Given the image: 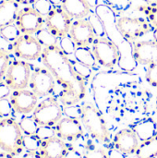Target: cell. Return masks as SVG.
Wrapping results in <instances>:
<instances>
[{
  "label": "cell",
  "mask_w": 157,
  "mask_h": 158,
  "mask_svg": "<svg viewBox=\"0 0 157 158\" xmlns=\"http://www.w3.org/2000/svg\"><path fill=\"white\" fill-rule=\"evenodd\" d=\"M43 47L32 34L22 33L13 44L11 52L22 60H36L42 56Z\"/></svg>",
  "instance_id": "9c48e42d"
},
{
  "label": "cell",
  "mask_w": 157,
  "mask_h": 158,
  "mask_svg": "<svg viewBox=\"0 0 157 158\" xmlns=\"http://www.w3.org/2000/svg\"><path fill=\"white\" fill-rule=\"evenodd\" d=\"M36 136L41 140H46L52 137L56 136V131H55V127H50V126H39Z\"/></svg>",
  "instance_id": "1f68e13d"
},
{
  "label": "cell",
  "mask_w": 157,
  "mask_h": 158,
  "mask_svg": "<svg viewBox=\"0 0 157 158\" xmlns=\"http://www.w3.org/2000/svg\"><path fill=\"white\" fill-rule=\"evenodd\" d=\"M61 6L72 19H85L92 12L88 0H63Z\"/></svg>",
  "instance_id": "ac0fdd59"
},
{
  "label": "cell",
  "mask_w": 157,
  "mask_h": 158,
  "mask_svg": "<svg viewBox=\"0 0 157 158\" xmlns=\"http://www.w3.org/2000/svg\"><path fill=\"white\" fill-rule=\"evenodd\" d=\"M21 158H43L39 152H27Z\"/></svg>",
  "instance_id": "74e56055"
},
{
  "label": "cell",
  "mask_w": 157,
  "mask_h": 158,
  "mask_svg": "<svg viewBox=\"0 0 157 158\" xmlns=\"http://www.w3.org/2000/svg\"><path fill=\"white\" fill-rule=\"evenodd\" d=\"M71 63L74 67V69L76 70V72L81 76L85 81H88L91 77H92V74H93V71H92V69L91 67L85 65V64H82L79 61H77L76 59H71Z\"/></svg>",
  "instance_id": "f1b7e54d"
},
{
  "label": "cell",
  "mask_w": 157,
  "mask_h": 158,
  "mask_svg": "<svg viewBox=\"0 0 157 158\" xmlns=\"http://www.w3.org/2000/svg\"><path fill=\"white\" fill-rule=\"evenodd\" d=\"M68 144L57 136L41 141L39 154L43 158H64Z\"/></svg>",
  "instance_id": "e0dca14e"
},
{
  "label": "cell",
  "mask_w": 157,
  "mask_h": 158,
  "mask_svg": "<svg viewBox=\"0 0 157 158\" xmlns=\"http://www.w3.org/2000/svg\"><path fill=\"white\" fill-rule=\"evenodd\" d=\"M41 58L61 88L59 100L63 106L77 105L85 97L86 81L76 72L69 56L58 44L43 48Z\"/></svg>",
  "instance_id": "6da1fadb"
},
{
  "label": "cell",
  "mask_w": 157,
  "mask_h": 158,
  "mask_svg": "<svg viewBox=\"0 0 157 158\" xmlns=\"http://www.w3.org/2000/svg\"><path fill=\"white\" fill-rule=\"evenodd\" d=\"M58 46L68 56H69L70 55H74V52L77 48V45L75 44L69 34L58 40Z\"/></svg>",
  "instance_id": "4316f807"
},
{
  "label": "cell",
  "mask_w": 157,
  "mask_h": 158,
  "mask_svg": "<svg viewBox=\"0 0 157 158\" xmlns=\"http://www.w3.org/2000/svg\"><path fill=\"white\" fill-rule=\"evenodd\" d=\"M64 158H84V156L74 146L68 144V150Z\"/></svg>",
  "instance_id": "836d02e7"
},
{
  "label": "cell",
  "mask_w": 157,
  "mask_h": 158,
  "mask_svg": "<svg viewBox=\"0 0 157 158\" xmlns=\"http://www.w3.org/2000/svg\"><path fill=\"white\" fill-rule=\"evenodd\" d=\"M63 114L64 107L61 102L54 96H48L36 106L32 117L39 126L55 127L63 118Z\"/></svg>",
  "instance_id": "5b68a950"
},
{
  "label": "cell",
  "mask_w": 157,
  "mask_h": 158,
  "mask_svg": "<svg viewBox=\"0 0 157 158\" xmlns=\"http://www.w3.org/2000/svg\"><path fill=\"white\" fill-rule=\"evenodd\" d=\"M34 36L36 37V39L39 41V43L42 44L43 48L58 44L59 39L56 36H55L46 27L42 28L40 31H38L34 34Z\"/></svg>",
  "instance_id": "603a6c76"
},
{
  "label": "cell",
  "mask_w": 157,
  "mask_h": 158,
  "mask_svg": "<svg viewBox=\"0 0 157 158\" xmlns=\"http://www.w3.org/2000/svg\"><path fill=\"white\" fill-rule=\"evenodd\" d=\"M9 54L7 49L0 47V83L5 82L6 75L11 62Z\"/></svg>",
  "instance_id": "484cf974"
},
{
  "label": "cell",
  "mask_w": 157,
  "mask_h": 158,
  "mask_svg": "<svg viewBox=\"0 0 157 158\" xmlns=\"http://www.w3.org/2000/svg\"><path fill=\"white\" fill-rule=\"evenodd\" d=\"M146 4L150 5L151 6H157V0H143Z\"/></svg>",
  "instance_id": "7bdbcfd3"
},
{
  "label": "cell",
  "mask_w": 157,
  "mask_h": 158,
  "mask_svg": "<svg viewBox=\"0 0 157 158\" xmlns=\"http://www.w3.org/2000/svg\"><path fill=\"white\" fill-rule=\"evenodd\" d=\"M72 22V19L61 6H54L45 17L46 28L58 39L68 35Z\"/></svg>",
  "instance_id": "7c38bea8"
},
{
  "label": "cell",
  "mask_w": 157,
  "mask_h": 158,
  "mask_svg": "<svg viewBox=\"0 0 157 158\" xmlns=\"http://www.w3.org/2000/svg\"><path fill=\"white\" fill-rule=\"evenodd\" d=\"M19 127L24 135H36L39 125L33 118V117H23L19 122Z\"/></svg>",
  "instance_id": "d4e9b609"
},
{
  "label": "cell",
  "mask_w": 157,
  "mask_h": 158,
  "mask_svg": "<svg viewBox=\"0 0 157 158\" xmlns=\"http://www.w3.org/2000/svg\"><path fill=\"white\" fill-rule=\"evenodd\" d=\"M68 34L77 47H90L96 38V31L93 23L85 19H75Z\"/></svg>",
  "instance_id": "4fadbf2b"
},
{
  "label": "cell",
  "mask_w": 157,
  "mask_h": 158,
  "mask_svg": "<svg viewBox=\"0 0 157 158\" xmlns=\"http://www.w3.org/2000/svg\"><path fill=\"white\" fill-rule=\"evenodd\" d=\"M0 47H3V48H6L7 50H12V44L8 43L7 41H6L1 35H0Z\"/></svg>",
  "instance_id": "8d00e7d4"
},
{
  "label": "cell",
  "mask_w": 157,
  "mask_h": 158,
  "mask_svg": "<svg viewBox=\"0 0 157 158\" xmlns=\"http://www.w3.org/2000/svg\"><path fill=\"white\" fill-rule=\"evenodd\" d=\"M15 23L21 33L33 35L43 28L45 18L37 12L33 6H24L19 10Z\"/></svg>",
  "instance_id": "8fae6325"
},
{
  "label": "cell",
  "mask_w": 157,
  "mask_h": 158,
  "mask_svg": "<svg viewBox=\"0 0 157 158\" xmlns=\"http://www.w3.org/2000/svg\"><path fill=\"white\" fill-rule=\"evenodd\" d=\"M133 57L142 65L148 67L146 81L153 87L157 88V43L154 40L138 41L133 45Z\"/></svg>",
  "instance_id": "3957f363"
},
{
  "label": "cell",
  "mask_w": 157,
  "mask_h": 158,
  "mask_svg": "<svg viewBox=\"0 0 157 158\" xmlns=\"http://www.w3.org/2000/svg\"><path fill=\"white\" fill-rule=\"evenodd\" d=\"M21 34V31L15 22L7 24L0 29V35L10 44H13Z\"/></svg>",
  "instance_id": "cb8c5ba5"
},
{
  "label": "cell",
  "mask_w": 157,
  "mask_h": 158,
  "mask_svg": "<svg viewBox=\"0 0 157 158\" xmlns=\"http://www.w3.org/2000/svg\"><path fill=\"white\" fill-rule=\"evenodd\" d=\"M31 65L26 61L13 60L8 67L5 83L12 90L27 89L31 76Z\"/></svg>",
  "instance_id": "ba28073f"
},
{
  "label": "cell",
  "mask_w": 157,
  "mask_h": 158,
  "mask_svg": "<svg viewBox=\"0 0 157 158\" xmlns=\"http://www.w3.org/2000/svg\"><path fill=\"white\" fill-rule=\"evenodd\" d=\"M19 5L15 0H4L0 3V29L16 20Z\"/></svg>",
  "instance_id": "ffe728a7"
},
{
  "label": "cell",
  "mask_w": 157,
  "mask_h": 158,
  "mask_svg": "<svg viewBox=\"0 0 157 158\" xmlns=\"http://www.w3.org/2000/svg\"><path fill=\"white\" fill-rule=\"evenodd\" d=\"M130 129L135 132L141 143L146 142L157 135V124L152 118L141 119L132 125Z\"/></svg>",
  "instance_id": "d6986e66"
},
{
  "label": "cell",
  "mask_w": 157,
  "mask_h": 158,
  "mask_svg": "<svg viewBox=\"0 0 157 158\" xmlns=\"http://www.w3.org/2000/svg\"><path fill=\"white\" fill-rule=\"evenodd\" d=\"M41 144V140L36 135H24L23 145L27 152H38Z\"/></svg>",
  "instance_id": "83f0119b"
},
{
  "label": "cell",
  "mask_w": 157,
  "mask_h": 158,
  "mask_svg": "<svg viewBox=\"0 0 157 158\" xmlns=\"http://www.w3.org/2000/svg\"><path fill=\"white\" fill-rule=\"evenodd\" d=\"M108 154V157L109 158H126V155L122 152H120L119 150H118L116 147L112 148L109 150Z\"/></svg>",
  "instance_id": "d590c367"
},
{
  "label": "cell",
  "mask_w": 157,
  "mask_h": 158,
  "mask_svg": "<svg viewBox=\"0 0 157 158\" xmlns=\"http://www.w3.org/2000/svg\"><path fill=\"white\" fill-rule=\"evenodd\" d=\"M84 158H109L108 154L101 148H96L94 146L88 145L85 149Z\"/></svg>",
  "instance_id": "4dcf8cb0"
},
{
  "label": "cell",
  "mask_w": 157,
  "mask_h": 158,
  "mask_svg": "<svg viewBox=\"0 0 157 158\" xmlns=\"http://www.w3.org/2000/svg\"><path fill=\"white\" fill-rule=\"evenodd\" d=\"M32 6L37 12H39L44 18L50 13V11L54 7V6L50 3L49 0H37L32 5Z\"/></svg>",
  "instance_id": "f546056e"
},
{
  "label": "cell",
  "mask_w": 157,
  "mask_h": 158,
  "mask_svg": "<svg viewBox=\"0 0 157 158\" xmlns=\"http://www.w3.org/2000/svg\"><path fill=\"white\" fill-rule=\"evenodd\" d=\"M135 154L138 158L157 157V135L146 142L140 143Z\"/></svg>",
  "instance_id": "44dd1931"
},
{
  "label": "cell",
  "mask_w": 157,
  "mask_h": 158,
  "mask_svg": "<svg viewBox=\"0 0 157 158\" xmlns=\"http://www.w3.org/2000/svg\"><path fill=\"white\" fill-rule=\"evenodd\" d=\"M56 134L63 141L75 142L83 136L84 131L82 125L78 118H62L55 126Z\"/></svg>",
  "instance_id": "9a60e30c"
},
{
  "label": "cell",
  "mask_w": 157,
  "mask_h": 158,
  "mask_svg": "<svg viewBox=\"0 0 157 158\" xmlns=\"http://www.w3.org/2000/svg\"><path fill=\"white\" fill-rule=\"evenodd\" d=\"M12 93V90L5 83H0V99L8 97Z\"/></svg>",
  "instance_id": "e575fe53"
},
{
  "label": "cell",
  "mask_w": 157,
  "mask_h": 158,
  "mask_svg": "<svg viewBox=\"0 0 157 158\" xmlns=\"http://www.w3.org/2000/svg\"><path fill=\"white\" fill-rule=\"evenodd\" d=\"M155 106H156V110H157V96H156V102H155Z\"/></svg>",
  "instance_id": "ee69618b"
},
{
  "label": "cell",
  "mask_w": 157,
  "mask_h": 158,
  "mask_svg": "<svg viewBox=\"0 0 157 158\" xmlns=\"http://www.w3.org/2000/svg\"><path fill=\"white\" fill-rule=\"evenodd\" d=\"M23 132L19 122L15 118L8 117L0 120V149L4 152L19 156L24 150Z\"/></svg>",
  "instance_id": "7a4b0ae2"
},
{
  "label": "cell",
  "mask_w": 157,
  "mask_h": 158,
  "mask_svg": "<svg viewBox=\"0 0 157 158\" xmlns=\"http://www.w3.org/2000/svg\"><path fill=\"white\" fill-rule=\"evenodd\" d=\"M0 158H15V156L11 154H8L6 152H0Z\"/></svg>",
  "instance_id": "60d3db41"
},
{
  "label": "cell",
  "mask_w": 157,
  "mask_h": 158,
  "mask_svg": "<svg viewBox=\"0 0 157 158\" xmlns=\"http://www.w3.org/2000/svg\"><path fill=\"white\" fill-rule=\"evenodd\" d=\"M14 111L10 100L6 98L0 99V116L2 118H8Z\"/></svg>",
  "instance_id": "d6a6232c"
},
{
  "label": "cell",
  "mask_w": 157,
  "mask_h": 158,
  "mask_svg": "<svg viewBox=\"0 0 157 158\" xmlns=\"http://www.w3.org/2000/svg\"><path fill=\"white\" fill-rule=\"evenodd\" d=\"M74 58L91 68H94L97 64L93 50L90 47H77L74 52Z\"/></svg>",
  "instance_id": "7402d4cb"
},
{
  "label": "cell",
  "mask_w": 157,
  "mask_h": 158,
  "mask_svg": "<svg viewBox=\"0 0 157 158\" xmlns=\"http://www.w3.org/2000/svg\"><path fill=\"white\" fill-rule=\"evenodd\" d=\"M15 1H16L18 4L28 6V5H33L37 0H15Z\"/></svg>",
  "instance_id": "ab89813d"
},
{
  "label": "cell",
  "mask_w": 157,
  "mask_h": 158,
  "mask_svg": "<svg viewBox=\"0 0 157 158\" xmlns=\"http://www.w3.org/2000/svg\"><path fill=\"white\" fill-rule=\"evenodd\" d=\"M81 120L93 139L104 143H110V136L106 123L102 114L94 106L85 104L81 106Z\"/></svg>",
  "instance_id": "277c9868"
},
{
  "label": "cell",
  "mask_w": 157,
  "mask_h": 158,
  "mask_svg": "<svg viewBox=\"0 0 157 158\" xmlns=\"http://www.w3.org/2000/svg\"><path fill=\"white\" fill-rule=\"evenodd\" d=\"M49 1H50V3H51L54 6H60L63 0H49Z\"/></svg>",
  "instance_id": "b9f144b4"
},
{
  "label": "cell",
  "mask_w": 157,
  "mask_h": 158,
  "mask_svg": "<svg viewBox=\"0 0 157 158\" xmlns=\"http://www.w3.org/2000/svg\"><path fill=\"white\" fill-rule=\"evenodd\" d=\"M153 24V37H154V41H155L157 43V20L156 19H152V22Z\"/></svg>",
  "instance_id": "f35d334b"
},
{
  "label": "cell",
  "mask_w": 157,
  "mask_h": 158,
  "mask_svg": "<svg viewBox=\"0 0 157 158\" xmlns=\"http://www.w3.org/2000/svg\"><path fill=\"white\" fill-rule=\"evenodd\" d=\"M117 28L123 38L129 42L135 43L138 39L153 31L151 22L143 18L122 17L117 21Z\"/></svg>",
  "instance_id": "52a82bcc"
},
{
  "label": "cell",
  "mask_w": 157,
  "mask_h": 158,
  "mask_svg": "<svg viewBox=\"0 0 157 158\" xmlns=\"http://www.w3.org/2000/svg\"><path fill=\"white\" fill-rule=\"evenodd\" d=\"M139 145L140 141L131 129L119 131L114 138V146L125 155L136 153Z\"/></svg>",
  "instance_id": "2e32d148"
},
{
  "label": "cell",
  "mask_w": 157,
  "mask_h": 158,
  "mask_svg": "<svg viewBox=\"0 0 157 158\" xmlns=\"http://www.w3.org/2000/svg\"><path fill=\"white\" fill-rule=\"evenodd\" d=\"M2 118H2V117H1V116H0V120H1V119H2Z\"/></svg>",
  "instance_id": "f6af8a7d"
},
{
  "label": "cell",
  "mask_w": 157,
  "mask_h": 158,
  "mask_svg": "<svg viewBox=\"0 0 157 158\" xmlns=\"http://www.w3.org/2000/svg\"><path fill=\"white\" fill-rule=\"evenodd\" d=\"M9 100L14 111L23 115L33 112L38 105V97L36 94L32 91L27 89L12 91L9 95Z\"/></svg>",
  "instance_id": "5bb4252c"
},
{
  "label": "cell",
  "mask_w": 157,
  "mask_h": 158,
  "mask_svg": "<svg viewBox=\"0 0 157 158\" xmlns=\"http://www.w3.org/2000/svg\"><path fill=\"white\" fill-rule=\"evenodd\" d=\"M56 84L53 74L45 67L35 68L32 70L29 86L38 98L51 96L56 90Z\"/></svg>",
  "instance_id": "30bf717a"
},
{
  "label": "cell",
  "mask_w": 157,
  "mask_h": 158,
  "mask_svg": "<svg viewBox=\"0 0 157 158\" xmlns=\"http://www.w3.org/2000/svg\"><path fill=\"white\" fill-rule=\"evenodd\" d=\"M92 50L97 63L105 68L113 69L119 61L120 52L118 47L107 38L96 36L92 44Z\"/></svg>",
  "instance_id": "8992f818"
}]
</instances>
